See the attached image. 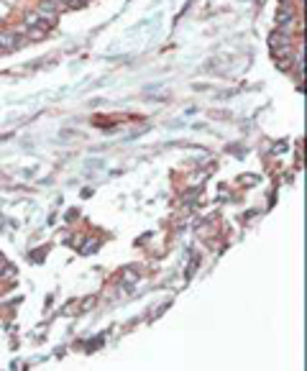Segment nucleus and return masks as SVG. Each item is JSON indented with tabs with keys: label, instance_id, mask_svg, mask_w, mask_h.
Wrapping results in <instances>:
<instances>
[{
	"label": "nucleus",
	"instance_id": "nucleus-4",
	"mask_svg": "<svg viewBox=\"0 0 307 371\" xmlns=\"http://www.w3.org/2000/svg\"><path fill=\"white\" fill-rule=\"evenodd\" d=\"M136 282H138V274L133 269H125L123 271V284H136Z\"/></svg>",
	"mask_w": 307,
	"mask_h": 371
},
{
	"label": "nucleus",
	"instance_id": "nucleus-3",
	"mask_svg": "<svg viewBox=\"0 0 307 371\" xmlns=\"http://www.w3.org/2000/svg\"><path fill=\"white\" fill-rule=\"evenodd\" d=\"M271 46H274V49H276V46H292V36H289L287 31L279 29V31L271 34Z\"/></svg>",
	"mask_w": 307,
	"mask_h": 371
},
{
	"label": "nucleus",
	"instance_id": "nucleus-2",
	"mask_svg": "<svg viewBox=\"0 0 307 371\" xmlns=\"http://www.w3.org/2000/svg\"><path fill=\"white\" fill-rule=\"evenodd\" d=\"M23 41H18V36L13 34V31H3L0 34V49L3 52H8V49H18Z\"/></svg>",
	"mask_w": 307,
	"mask_h": 371
},
{
	"label": "nucleus",
	"instance_id": "nucleus-1",
	"mask_svg": "<svg viewBox=\"0 0 307 371\" xmlns=\"http://www.w3.org/2000/svg\"><path fill=\"white\" fill-rule=\"evenodd\" d=\"M292 23H294V13H292V8H289V6H282V11L276 13V29L289 31Z\"/></svg>",
	"mask_w": 307,
	"mask_h": 371
},
{
	"label": "nucleus",
	"instance_id": "nucleus-5",
	"mask_svg": "<svg viewBox=\"0 0 307 371\" xmlns=\"http://www.w3.org/2000/svg\"><path fill=\"white\" fill-rule=\"evenodd\" d=\"M0 52H3V49H0Z\"/></svg>",
	"mask_w": 307,
	"mask_h": 371
}]
</instances>
